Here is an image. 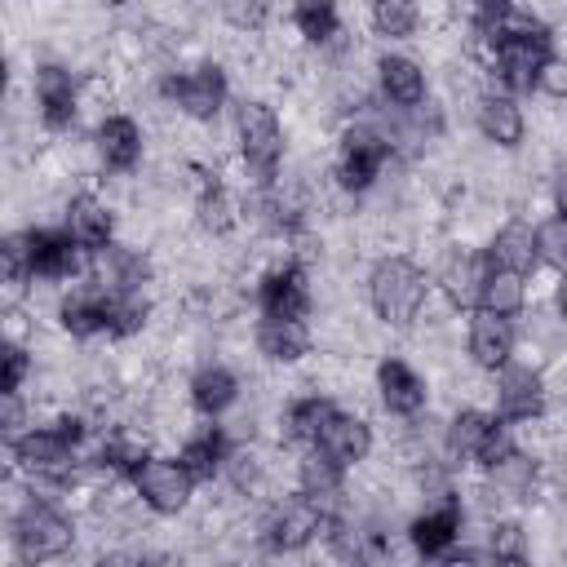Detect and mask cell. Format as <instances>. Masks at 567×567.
I'll list each match as a JSON object with an SVG mask.
<instances>
[{
	"instance_id": "1",
	"label": "cell",
	"mask_w": 567,
	"mask_h": 567,
	"mask_svg": "<svg viewBox=\"0 0 567 567\" xmlns=\"http://www.w3.org/2000/svg\"><path fill=\"white\" fill-rule=\"evenodd\" d=\"M425 292H430V279H425V270H421L416 261H408V257H385V261H377V270H372V279H368L372 310H377L385 323H394V328H408V323L421 315Z\"/></svg>"
},
{
	"instance_id": "2",
	"label": "cell",
	"mask_w": 567,
	"mask_h": 567,
	"mask_svg": "<svg viewBox=\"0 0 567 567\" xmlns=\"http://www.w3.org/2000/svg\"><path fill=\"white\" fill-rule=\"evenodd\" d=\"M13 540H18V554L27 563H49V558L71 549L75 532H71V518H62L53 505L27 501L18 509V518H13Z\"/></svg>"
},
{
	"instance_id": "3",
	"label": "cell",
	"mask_w": 567,
	"mask_h": 567,
	"mask_svg": "<svg viewBox=\"0 0 567 567\" xmlns=\"http://www.w3.org/2000/svg\"><path fill=\"white\" fill-rule=\"evenodd\" d=\"M235 128H239V146H244V159L248 168L257 173V182H270L275 177V164H279V120L266 102H244L239 115H235Z\"/></svg>"
},
{
	"instance_id": "4",
	"label": "cell",
	"mask_w": 567,
	"mask_h": 567,
	"mask_svg": "<svg viewBox=\"0 0 567 567\" xmlns=\"http://www.w3.org/2000/svg\"><path fill=\"white\" fill-rule=\"evenodd\" d=\"M133 483H137V496L155 509V514H177L186 501H190V470L182 461H164V456H151L133 470Z\"/></svg>"
},
{
	"instance_id": "5",
	"label": "cell",
	"mask_w": 567,
	"mask_h": 567,
	"mask_svg": "<svg viewBox=\"0 0 567 567\" xmlns=\"http://www.w3.org/2000/svg\"><path fill=\"white\" fill-rule=\"evenodd\" d=\"M328 514L319 501L310 496H292L284 505H275V514L266 518V545L279 549V554H292V549H306L319 532H323Z\"/></svg>"
},
{
	"instance_id": "6",
	"label": "cell",
	"mask_w": 567,
	"mask_h": 567,
	"mask_svg": "<svg viewBox=\"0 0 567 567\" xmlns=\"http://www.w3.org/2000/svg\"><path fill=\"white\" fill-rule=\"evenodd\" d=\"M549 35L545 31H532V35H509L496 44V75L509 84V89H532L549 62Z\"/></svg>"
},
{
	"instance_id": "7",
	"label": "cell",
	"mask_w": 567,
	"mask_h": 567,
	"mask_svg": "<svg viewBox=\"0 0 567 567\" xmlns=\"http://www.w3.org/2000/svg\"><path fill=\"white\" fill-rule=\"evenodd\" d=\"M164 89H168V97H173L186 115H195V120H213V115L221 111V102H226V75H221L217 66H190V71L173 75Z\"/></svg>"
},
{
	"instance_id": "8",
	"label": "cell",
	"mask_w": 567,
	"mask_h": 567,
	"mask_svg": "<svg viewBox=\"0 0 567 567\" xmlns=\"http://www.w3.org/2000/svg\"><path fill=\"white\" fill-rule=\"evenodd\" d=\"M381 159H385V142L368 128H350L341 137V159H337V177L350 186V190H363L372 186V177L381 173Z\"/></svg>"
},
{
	"instance_id": "9",
	"label": "cell",
	"mask_w": 567,
	"mask_h": 567,
	"mask_svg": "<svg viewBox=\"0 0 567 567\" xmlns=\"http://www.w3.org/2000/svg\"><path fill=\"white\" fill-rule=\"evenodd\" d=\"M496 408H501V421H532V416H540V408H545L540 377L532 368L505 363L501 381H496Z\"/></svg>"
},
{
	"instance_id": "10",
	"label": "cell",
	"mask_w": 567,
	"mask_h": 567,
	"mask_svg": "<svg viewBox=\"0 0 567 567\" xmlns=\"http://www.w3.org/2000/svg\"><path fill=\"white\" fill-rule=\"evenodd\" d=\"M13 461L31 474H62L71 461V439L62 430H27L13 439Z\"/></svg>"
},
{
	"instance_id": "11",
	"label": "cell",
	"mask_w": 567,
	"mask_h": 567,
	"mask_svg": "<svg viewBox=\"0 0 567 567\" xmlns=\"http://www.w3.org/2000/svg\"><path fill=\"white\" fill-rule=\"evenodd\" d=\"M310 310V292H306V279L301 270H275L266 284H261V319H292L301 323Z\"/></svg>"
},
{
	"instance_id": "12",
	"label": "cell",
	"mask_w": 567,
	"mask_h": 567,
	"mask_svg": "<svg viewBox=\"0 0 567 567\" xmlns=\"http://www.w3.org/2000/svg\"><path fill=\"white\" fill-rule=\"evenodd\" d=\"M470 354H474L478 368L501 372L509 363V354H514V328H509V319H496V315L478 310L470 319Z\"/></svg>"
},
{
	"instance_id": "13",
	"label": "cell",
	"mask_w": 567,
	"mask_h": 567,
	"mask_svg": "<svg viewBox=\"0 0 567 567\" xmlns=\"http://www.w3.org/2000/svg\"><path fill=\"white\" fill-rule=\"evenodd\" d=\"M377 390H381V403L394 412V416H412L425 408V381L403 363V359H385L377 368Z\"/></svg>"
},
{
	"instance_id": "14",
	"label": "cell",
	"mask_w": 567,
	"mask_h": 567,
	"mask_svg": "<svg viewBox=\"0 0 567 567\" xmlns=\"http://www.w3.org/2000/svg\"><path fill=\"white\" fill-rule=\"evenodd\" d=\"M319 452H328L337 465H354V461H363L368 452H372V430H368V421L363 416H350V412H337L328 425H323V434H319V443H315Z\"/></svg>"
},
{
	"instance_id": "15",
	"label": "cell",
	"mask_w": 567,
	"mask_h": 567,
	"mask_svg": "<svg viewBox=\"0 0 567 567\" xmlns=\"http://www.w3.org/2000/svg\"><path fill=\"white\" fill-rule=\"evenodd\" d=\"M80 266V244L66 230H31V275L66 279Z\"/></svg>"
},
{
	"instance_id": "16",
	"label": "cell",
	"mask_w": 567,
	"mask_h": 567,
	"mask_svg": "<svg viewBox=\"0 0 567 567\" xmlns=\"http://www.w3.org/2000/svg\"><path fill=\"white\" fill-rule=\"evenodd\" d=\"M66 235L80 248H89V252L111 248V213H106V204L93 199V195L71 199V208H66Z\"/></svg>"
},
{
	"instance_id": "17",
	"label": "cell",
	"mask_w": 567,
	"mask_h": 567,
	"mask_svg": "<svg viewBox=\"0 0 567 567\" xmlns=\"http://www.w3.org/2000/svg\"><path fill=\"white\" fill-rule=\"evenodd\" d=\"M487 266L492 270H509V275H527L536 266V230H527L523 221L501 226L492 248H487Z\"/></svg>"
},
{
	"instance_id": "18",
	"label": "cell",
	"mask_w": 567,
	"mask_h": 567,
	"mask_svg": "<svg viewBox=\"0 0 567 567\" xmlns=\"http://www.w3.org/2000/svg\"><path fill=\"white\" fill-rule=\"evenodd\" d=\"M35 102H40L44 124H53V128L71 124V115H75V84H71V71H62V66H40V71H35Z\"/></svg>"
},
{
	"instance_id": "19",
	"label": "cell",
	"mask_w": 567,
	"mask_h": 567,
	"mask_svg": "<svg viewBox=\"0 0 567 567\" xmlns=\"http://www.w3.org/2000/svg\"><path fill=\"white\" fill-rule=\"evenodd\" d=\"M97 155H102V164L106 168H133L137 164V155H142V133H137V124L128 120V115H106L102 124H97Z\"/></svg>"
},
{
	"instance_id": "20",
	"label": "cell",
	"mask_w": 567,
	"mask_h": 567,
	"mask_svg": "<svg viewBox=\"0 0 567 567\" xmlns=\"http://www.w3.org/2000/svg\"><path fill=\"white\" fill-rule=\"evenodd\" d=\"M257 350L275 363H297L301 354H310V332H306V323H292V319H261Z\"/></svg>"
},
{
	"instance_id": "21",
	"label": "cell",
	"mask_w": 567,
	"mask_h": 567,
	"mask_svg": "<svg viewBox=\"0 0 567 567\" xmlns=\"http://www.w3.org/2000/svg\"><path fill=\"white\" fill-rule=\"evenodd\" d=\"M474 120H478V133L487 142H496V146H518L523 142V111L509 97H496V93L483 97L478 111H474Z\"/></svg>"
},
{
	"instance_id": "22",
	"label": "cell",
	"mask_w": 567,
	"mask_h": 567,
	"mask_svg": "<svg viewBox=\"0 0 567 567\" xmlns=\"http://www.w3.org/2000/svg\"><path fill=\"white\" fill-rule=\"evenodd\" d=\"M456 532H461V509H456L452 501H443V505L425 509V514L412 523V545H416L421 554H447V545L456 540Z\"/></svg>"
},
{
	"instance_id": "23",
	"label": "cell",
	"mask_w": 567,
	"mask_h": 567,
	"mask_svg": "<svg viewBox=\"0 0 567 567\" xmlns=\"http://www.w3.org/2000/svg\"><path fill=\"white\" fill-rule=\"evenodd\" d=\"M62 328L75 337H93L102 328H111V297L106 292H71L62 301Z\"/></svg>"
},
{
	"instance_id": "24",
	"label": "cell",
	"mask_w": 567,
	"mask_h": 567,
	"mask_svg": "<svg viewBox=\"0 0 567 567\" xmlns=\"http://www.w3.org/2000/svg\"><path fill=\"white\" fill-rule=\"evenodd\" d=\"M377 71H381V89H385L390 102H399V106H416V102L425 97V75H421V66H416L412 58L390 53V58L377 62Z\"/></svg>"
},
{
	"instance_id": "25",
	"label": "cell",
	"mask_w": 567,
	"mask_h": 567,
	"mask_svg": "<svg viewBox=\"0 0 567 567\" xmlns=\"http://www.w3.org/2000/svg\"><path fill=\"white\" fill-rule=\"evenodd\" d=\"M523 306H527V284H523V275L487 270L483 292H478V310H487V315H496V319H514Z\"/></svg>"
},
{
	"instance_id": "26",
	"label": "cell",
	"mask_w": 567,
	"mask_h": 567,
	"mask_svg": "<svg viewBox=\"0 0 567 567\" xmlns=\"http://www.w3.org/2000/svg\"><path fill=\"white\" fill-rule=\"evenodd\" d=\"M492 425H496V416H487V412H478V408L456 412L452 425H447V452H452L456 461H478V452H483Z\"/></svg>"
},
{
	"instance_id": "27",
	"label": "cell",
	"mask_w": 567,
	"mask_h": 567,
	"mask_svg": "<svg viewBox=\"0 0 567 567\" xmlns=\"http://www.w3.org/2000/svg\"><path fill=\"white\" fill-rule=\"evenodd\" d=\"M487 270H492V266H487V257H470V252H456V257L447 261V270H443V288H447V297H452L456 306H470V301H478Z\"/></svg>"
},
{
	"instance_id": "28",
	"label": "cell",
	"mask_w": 567,
	"mask_h": 567,
	"mask_svg": "<svg viewBox=\"0 0 567 567\" xmlns=\"http://www.w3.org/2000/svg\"><path fill=\"white\" fill-rule=\"evenodd\" d=\"M341 470L346 465H337L328 452H306L301 456V465H297V478H301V496H310V501H328V496H337L341 492Z\"/></svg>"
},
{
	"instance_id": "29",
	"label": "cell",
	"mask_w": 567,
	"mask_h": 567,
	"mask_svg": "<svg viewBox=\"0 0 567 567\" xmlns=\"http://www.w3.org/2000/svg\"><path fill=\"white\" fill-rule=\"evenodd\" d=\"M190 399H195V408L204 416H217V412H226L235 403V377L226 368H217V363L213 368H199L195 381H190Z\"/></svg>"
},
{
	"instance_id": "30",
	"label": "cell",
	"mask_w": 567,
	"mask_h": 567,
	"mask_svg": "<svg viewBox=\"0 0 567 567\" xmlns=\"http://www.w3.org/2000/svg\"><path fill=\"white\" fill-rule=\"evenodd\" d=\"M226 443H221V434L217 430H199L195 439H186V447H182V465L190 470V478H213L217 470H226Z\"/></svg>"
},
{
	"instance_id": "31",
	"label": "cell",
	"mask_w": 567,
	"mask_h": 567,
	"mask_svg": "<svg viewBox=\"0 0 567 567\" xmlns=\"http://www.w3.org/2000/svg\"><path fill=\"white\" fill-rule=\"evenodd\" d=\"M337 416V408L328 403V399H319V394H310V399H297L292 408H288V434L292 439H306V443H319V434H323V425Z\"/></svg>"
},
{
	"instance_id": "32",
	"label": "cell",
	"mask_w": 567,
	"mask_h": 567,
	"mask_svg": "<svg viewBox=\"0 0 567 567\" xmlns=\"http://www.w3.org/2000/svg\"><path fill=\"white\" fill-rule=\"evenodd\" d=\"M416 4H408V0H377V9H372V27L381 31V35H412L416 31Z\"/></svg>"
},
{
	"instance_id": "33",
	"label": "cell",
	"mask_w": 567,
	"mask_h": 567,
	"mask_svg": "<svg viewBox=\"0 0 567 567\" xmlns=\"http://www.w3.org/2000/svg\"><path fill=\"white\" fill-rule=\"evenodd\" d=\"M536 257L567 275V221H563V217L536 226Z\"/></svg>"
},
{
	"instance_id": "34",
	"label": "cell",
	"mask_w": 567,
	"mask_h": 567,
	"mask_svg": "<svg viewBox=\"0 0 567 567\" xmlns=\"http://www.w3.org/2000/svg\"><path fill=\"white\" fill-rule=\"evenodd\" d=\"M292 22H297V31H301L306 40H328V35H337V9H332V4H297Z\"/></svg>"
},
{
	"instance_id": "35",
	"label": "cell",
	"mask_w": 567,
	"mask_h": 567,
	"mask_svg": "<svg viewBox=\"0 0 567 567\" xmlns=\"http://www.w3.org/2000/svg\"><path fill=\"white\" fill-rule=\"evenodd\" d=\"M0 257H4V279L22 284L31 275V235H9L0 244Z\"/></svg>"
},
{
	"instance_id": "36",
	"label": "cell",
	"mask_w": 567,
	"mask_h": 567,
	"mask_svg": "<svg viewBox=\"0 0 567 567\" xmlns=\"http://www.w3.org/2000/svg\"><path fill=\"white\" fill-rule=\"evenodd\" d=\"M199 221H204L213 235L230 230V226H235V204H230V195H226V190H208V195L199 199Z\"/></svg>"
},
{
	"instance_id": "37",
	"label": "cell",
	"mask_w": 567,
	"mask_h": 567,
	"mask_svg": "<svg viewBox=\"0 0 567 567\" xmlns=\"http://www.w3.org/2000/svg\"><path fill=\"white\" fill-rule=\"evenodd\" d=\"M142 319H146V301L137 292L111 297V332H133V328H142Z\"/></svg>"
},
{
	"instance_id": "38",
	"label": "cell",
	"mask_w": 567,
	"mask_h": 567,
	"mask_svg": "<svg viewBox=\"0 0 567 567\" xmlns=\"http://www.w3.org/2000/svg\"><path fill=\"white\" fill-rule=\"evenodd\" d=\"M487 474H492V483H496V487L518 492V487H527V483H532V474H536V470H532V461H527L523 452H509V456H505V461H496Z\"/></svg>"
},
{
	"instance_id": "39",
	"label": "cell",
	"mask_w": 567,
	"mask_h": 567,
	"mask_svg": "<svg viewBox=\"0 0 567 567\" xmlns=\"http://www.w3.org/2000/svg\"><path fill=\"white\" fill-rule=\"evenodd\" d=\"M492 558H518L523 554V527L518 523H492Z\"/></svg>"
},
{
	"instance_id": "40",
	"label": "cell",
	"mask_w": 567,
	"mask_h": 567,
	"mask_svg": "<svg viewBox=\"0 0 567 567\" xmlns=\"http://www.w3.org/2000/svg\"><path fill=\"white\" fill-rule=\"evenodd\" d=\"M22 377H27V354H22L18 346H9V350H4V377H0V394H18Z\"/></svg>"
},
{
	"instance_id": "41",
	"label": "cell",
	"mask_w": 567,
	"mask_h": 567,
	"mask_svg": "<svg viewBox=\"0 0 567 567\" xmlns=\"http://www.w3.org/2000/svg\"><path fill=\"white\" fill-rule=\"evenodd\" d=\"M509 452H514V443H509L505 425L496 421V425H492V434H487V443H483V452H478V465H487V470H492V465H496V461H505Z\"/></svg>"
},
{
	"instance_id": "42",
	"label": "cell",
	"mask_w": 567,
	"mask_h": 567,
	"mask_svg": "<svg viewBox=\"0 0 567 567\" xmlns=\"http://www.w3.org/2000/svg\"><path fill=\"white\" fill-rule=\"evenodd\" d=\"M536 84H540L549 97H567V58H549Z\"/></svg>"
},
{
	"instance_id": "43",
	"label": "cell",
	"mask_w": 567,
	"mask_h": 567,
	"mask_svg": "<svg viewBox=\"0 0 567 567\" xmlns=\"http://www.w3.org/2000/svg\"><path fill=\"white\" fill-rule=\"evenodd\" d=\"M226 470L235 474V483H239V487L257 483V456H252V452H230V456H226Z\"/></svg>"
},
{
	"instance_id": "44",
	"label": "cell",
	"mask_w": 567,
	"mask_h": 567,
	"mask_svg": "<svg viewBox=\"0 0 567 567\" xmlns=\"http://www.w3.org/2000/svg\"><path fill=\"white\" fill-rule=\"evenodd\" d=\"M97 567H146V558H137V554H124V549H115V554H102V558H97Z\"/></svg>"
},
{
	"instance_id": "45",
	"label": "cell",
	"mask_w": 567,
	"mask_h": 567,
	"mask_svg": "<svg viewBox=\"0 0 567 567\" xmlns=\"http://www.w3.org/2000/svg\"><path fill=\"white\" fill-rule=\"evenodd\" d=\"M146 567H182V558L177 554H151Z\"/></svg>"
},
{
	"instance_id": "46",
	"label": "cell",
	"mask_w": 567,
	"mask_h": 567,
	"mask_svg": "<svg viewBox=\"0 0 567 567\" xmlns=\"http://www.w3.org/2000/svg\"><path fill=\"white\" fill-rule=\"evenodd\" d=\"M554 306H558V315L567 319V275L558 279V288H554Z\"/></svg>"
},
{
	"instance_id": "47",
	"label": "cell",
	"mask_w": 567,
	"mask_h": 567,
	"mask_svg": "<svg viewBox=\"0 0 567 567\" xmlns=\"http://www.w3.org/2000/svg\"><path fill=\"white\" fill-rule=\"evenodd\" d=\"M439 567H478V563H474L470 554H447V558H443Z\"/></svg>"
},
{
	"instance_id": "48",
	"label": "cell",
	"mask_w": 567,
	"mask_h": 567,
	"mask_svg": "<svg viewBox=\"0 0 567 567\" xmlns=\"http://www.w3.org/2000/svg\"><path fill=\"white\" fill-rule=\"evenodd\" d=\"M492 567H532V563L518 554V558H492Z\"/></svg>"
},
{
	"instance_id": "49",
	"label": "cell",
	"mask_w": 567,
	"mask_h": 567,
	"mask_svg": "<svg viewBox=\"0 0 567 567\" xmlns=\"http://www.w3.org/2000/svg\"><path fill=\"white\" fill-rule=\"evenodd\" d=\"M558 217H563V221H567V182H563V186H558Z\"/></svg>"
}]
</instances>
